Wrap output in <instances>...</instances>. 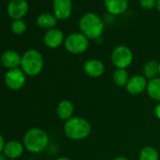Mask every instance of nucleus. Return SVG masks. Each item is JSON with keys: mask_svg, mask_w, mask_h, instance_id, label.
<instances>
[{"mask_svg": "<svg viewBox=\"0 0 160 160\" xmlns=\"http://www.w3.org/2000/svg\"><path fill=\"white\" fill-rule=\"evenodd\" d=\"M7 11L10 17L19 20L28 13V4L26 0H12L8 5Z\"/></svg>", "mask_w": 160, "mask_h": 160, "instance_id": "9b49d317", "label": "nucleus"}, {"mask_svg": "<svg viewBox=\"0 0 160 160\" xmlns=\"http://www.w3.org/2000/svg\"><path fill=\"white\" fill-rule=\"evenodd\" d=\"M5 139L3 138V136L0 134V153H2L3 152V150H4V147H5Z\"/></svg>", "mask_w": 160, "mask_h": 160, "instance_id": "b1692460", "label": "nucleus"}, {"mask_svg": "<svg viewBox=\"0 0 160 160\" xmlns=\"http://www.w3.org/2000/svg\"><path fill=\"white\" fill-rule=\"evenodd\" d=\"M110 59L116 69H127L133 62L134 55L128 46L119 45L111 52Z\"/></svg>", "mask_w": 160, "mask_h": 160, "instance_id": "423d86ee", "label": "nucleus"}, {"mask_svg": "<svg viewBox=\"0 0 160 160\" xmlns=\"http://www.w3.org/2000/svg\"><path fill=\"white\" fill-rule=\"evenodd\" d=\"M28 160H35V159H28Z\"/></svg>", "mask_w": 160, "mask_h": 160, "instance_id": "7c9ffc66", "label": "nucleus"}, {"mask_svg": "<svg viewBox=\"0 0 160 160\" xmlns=\"http://www.w3.org/2000/svg\"><path fill=\"white\" fill-rule=\"evenodd\" d=\"M154 115L158 120H160V103H158L154 108Z\"/></svg>", "mask_w": 160, "mask_h": 160, "instance_id": "393cba45", "label": "nucleus"}, {"mask_svg": "<svg viewBox=\"0 0 160 160\" xmlns=\"http://www.w3.org/2000/svg\"><path fill=\"white\" fill-rule=\"evenodd\" d=\"M0 160H8L6 155L2 152V153H0Z\"/></svg>", "mask_w": 160, "mask_h": 160, "instance_id": "cd10ccee", "label": "nucleus"}, {"mask_svg": "<svg viewBox=\"0 0 160 160\" xmlns=\"http://www.w3.org/2000/svg\"><path fill=\"white\" fill-rule=\"evenodd\" d=\"M44 66V58L42 53L36 49H29L24 53L21 60V69L28 76L39 75Z\"/></svg>", "mask_w": 160, "mask_h": 160, "instance_id": "20e7f679", "label": "nucleus"}, {"mask_svg": "<svg viewBox=\"0 0 160 160\" xmlns=\"http://www.w3.org/2000/svg\"><path fill=\"white\" fill-rule=\"evenodd\" d=\"M156 9L160 12V0H157V1H156Z\"/></svg>", "mask_w": 160, "mask_h": 160, "instance_id": "c85d7f7f", "label": "nucleus"}, {"mask_svg": "<svg viewBox=\"0 0 160 160\" xmlns=\"http://www.w3.org/2000/svg\"><path fill=\"white\" fill-rule=\"evenodd\" d=\"M92 123L85 118L73 116L64 122L63 132L65 136L72 140H83L92 134Z\"/></svg>", "mask_w": 160, "mask_h": 160, "instance_id": "f257e3e1", "label": "nucleus"}, {"mask_svg": "<svg viewBox=\"0 0 160 160\" xmlns=\"http://www.w3.org/2000/svg\"><path fill=\"white\" fill-rule=\"evenodd\" d=\"M157 0H139V5L144 10H152L156 8Z\"/></svg>", "mask_w": 160, "mask_h": 160, "instance_id": "5701e85b", "label": "nucleus"}, {"mask_svg": "<svg viewBox=\"0 0 160 160\" xmlns=\"http://www.w3.org/2000/svg\"><path fill=\"white\" fill-rule=\"evenodd\" d=\"M79 29L89 40L99 39L105 30V23L102 18L93 12H87L79 19Z\"/></svg>", "mask_w": 160, "mask_h": 160, "instance_id": "f03ea898", "label": "nucleus"}, {"mask_svg": "<svg viewBox=\"0 0 160 160\" xmlns=\"http://www.w3.org/2000/svg\"><path fill=\"white\" fill-rule=\"evenodd\" d=\"M138 160H159V152L152 146H145L139 151Z\"/></svg>", "mask_w": 160, "mask_h": 160, "instance_id": "412c9836", "label": "nucleus"}, {"mask_svg": "<svg viewBox=\"0 0 160 160\" xmlns=\"http://www.w3.org/2000/svg\"><path fill=\"white\" fill-rule=\"evenodd\" d=\"M105 64L97 58L88 59L83 65L84 72L91 78H99L105 73Z\"/></svg>", "mask_w": 160, "mask_h": 160, "instance_id": "9d476101", "label": "nucleus"}, {"mask_svg": "<svg viewBox=\"0 0 160 160\" xmlns=\"http://www.w3.org/2000/svg\"><path fill=\"white\" fill-rule=\"evenodd\" d=\"M128 0H104V5L107 11L112 15H120L128 8Z\"/></svg>", "mask_w": 160, "mask_h": 160, "instance_id": "dca6fc26", "label": "nucleus"}, {"mask_svg": "<svg viewBox=\"0 0 160 160\" xmlns=\"http://www.w3.org/2000/svg\"><path fill=\"white\" fill-rule=\"evenodd\" d=\"M129 72L126 69H116L113 72L112 79L113 82L117 87L120 88H125L128 80H129Z\"/></svg>", "mask_w": 160, "mask_h": 160, "instance_id": "aec40b11", "label": "nucleus"}, {"mask_svg": "<svg viewBox=\"0 0 160 160\" xmlns=\"http://www.w3.org/2000/svg\"><path fill=\"white\" fill-rule=\"evenodd\" d=\"M8 1H10V2H11V1H12V0H8Z\"/></svg>", "mask_w": 160, "mask_h": 160, "instance_id": "2f4dec72", "label": "nucleus"}, {"mask_svg": "<svg viewBox=\"0 0 160 160\" xmlns=\"http://www.w3.org/2000/svg\"><path fill=\"white\" fill-rule=\"evenodd\" d=\"M23 144L28 152L32 153H41L46 150L49 144L48 134L42 128L32 127L25 133Z\"/></svg>", "mask_w": 160, "mask_h": 160, "instance_id": "7ed1b4c3", "label": "nucleus"}, {"mask_svg": "<svg viewBox=\"0 0 160 160\" xmlns=\"http://www.w3.org/2000/svg\"><path fill=\"white\" fill-rule=\"evenodd\" d=\"M159 75H160V62H159Z\"/></svg>", "mask_w": 160, "mask_h": 160, "instance_id": "c756f323", "label": "nucleus"}, {"mask_svg": "<svg viewBox=\"0 0 160 160\" xmlns=\"http://www.w3.org/2000/svg\"><path fill=\"white\" fill-rule=\"evenodd\" d=\"M54 160H72V159L69 158V157H66V156H60V157H58V158H56Z\"/></svg>", "mask_w": 160, "mask_h": 160, "instance_id": "bb28decb", "label": "nucleus"}, {"mask_svg": "<svg viewBox=\"0 0 160 160\" xmlns=\"http://www.w3.org/2000/svg\"><path fill=\"white\" fill-rule=\"evenodd\" d=\"M74 105L72 101L64 99L61 100L57 106V115L61 120L66 122L67 120L73 117Z\"/></svg>", "mask_w": 160, "mask_h": 160, "instance_id": "2eb2a0df", "label": "nucleus"}, {"mask_svg": "<svg viewBox=\"0 0 160 160\" xmlns=\"http://www.w3.org/2000/svg\"><path fill=\"white\" fill-rule=\"evenodd\" d=\"M25 150V146L18 140H11L6 142L3 153L7 158L10 159H17L22 156Z\"/></svg>", "mask_w": 160, "mask_h": 160, "instance_id": "4468645a", "label": "nucleus"}, {"mask_svg": "<svg viewBox=\"0 0 160 160\" xmlns=\"http://www.w3.org/2000/svg\"><path fill=\"white\" fill-rule=\"evenodd\" d=\"M12 30L13 33L18 34V35L23 34V33L27 30V25H26V23H25L23 20H21V19H19V20H14V21L12 22Z\"/></svg>", "mask_w": 160, "mask_h": 160, "instance_id": "4be33fe9", "label": "nucleus"}, {"mask_svg": "<svg viewBox=\"0 0 160 160\" xmlns=\"http://www.w3.org/2000/svg\"><path fill=\"white\" fill-rule=\"evenodd\" d=\"M53 10L54 15L58 20H67L72 12V0H54Z\"/></svg>", "mask_w": 160, "mask_h": 160, "instance_id": "1a4fd4ad", "label": "nucleus"}, {"mask_svg": "<svg viewBox=\"0 0 160 160\" xmlns=\"http://www.w3.org/2000/svg\"><path fill=\"white\" fill-rule=\"evenodd\" d=\"M65 38L64 34L61 30L58 28H53L47 30L43 36V42L44 44L51 49L58 48L62 43H64Z\"/></svg>", "mask_w": 160, "mask_h": 160, "instance_id": "f8f14e48", "label": "nucleus"}, {"mask_svg": "<svg viewBox=\"0 0 160 160\" xmlns=\"http://www.w3.org/2000/svg\"><path fill=\"white\" fill-rule=\"evenodd\" d=\"M113 160H129L126 156H123V155H119L117 157H115Z\"/></svg>", "mask_w": 160, "mask_h": 160, "instance_id": "a878e982", "label": "nucleus"}, {"mask_svg": "<svg viewBox=\"0 0 160 160\" xmlns=\"http://www.w3.org/2000/svg\"><path fill=\"white\" fill-rule=\"evenodd\" d=\"M21 60L22 56L14 50H7L0 57L1 64L8 70L19 68V66H21Z\"/></svg>", "mask_w": 160, "mask_h": 160, "instance_id": "ddd939ff", "label": "nucleus"}, {"mask_svg": "<svg viewBox=\"0 0 160 160\" xmlns=\"http://www.w3.org/2000/svg\"><path fill=\"white\" fill-rule=\"evenodd\" d=\"M148 80L143 74H135L130 76L125 87L126 92L132 95H139L146 92Z\"/></svg>", "mask_w": 160, "mask_h": 160, "instance_id": "6e6552de", "label": "nucleus"}, {"mask_svg": "<svg viewBox=\"0 0 160 160\" xmlns=\"http://www.w3.org/2000/svg\"><path fill=\"white\" fill-rule=\"evenodd\" d=\"M146 92L152 100L160 103V76L148 80Z\"/></svg>", "mask_w": 160, "mask_h": 160, "instance_id": "f3484780", "label": "nucleus"}, {"mask_svg": "<svg viewBox=\"0 0 160 160\" xmlns=\"http://www.w3.org/2000/svg\"><path fill=\"white\" fill-rule=\"evenodd\" d=\"M90 46V40L81 32H73L65 38L64 47L72 55H81Z\"/></svg>", "mask_w": 160, "mask_h": 160, "instance_id": "39448f33", "label": "nucleus"}, {"mask_svg": "<svg viewBox=\"0 0 160 160\" xmlns=\"http://www.w3.org/2000/svg\"><path fill=\"white\" fill-rule=\"evenodd\" d=\"M58 24V19L50 13H42L37 18V25L43 29H53Z\"/></svg>", "mask_w": 160, "mask_h": 160, "instance_id": "6ab92c4d", "label": "nucleus"}, {"mask_svg": "<svg viewBox=\"0 0 160 160\" xmlns=\"http://www.w3.org/2000/svg\"><path fill=\"white\" fill-rule=\"evenodd\" d=\"M142 74L147 80L158 77L159 75V62L156 60H148L143 64Z\"/></svg>", "mask_w": 160, "mask_h": 160, "instance_id": "a211bd4d", "label": "nucleus"}, {"mask_svg": "<svg viewBox=\"0 0 160 160\" xmlns=\"http://www.w3.org/2000/svg\"><path fill=\"white\" fill-rule=\"evenodd\" d=\"M4 81L8 89L12 91H20L27 82V74L21 68L8 70L4 76Z\"/></svg>", "mask_w": 160, "mask_h": 160, "instance_id": "0eeeda50", "label": "nucleus"}]
</instances>
